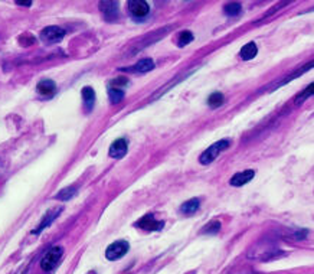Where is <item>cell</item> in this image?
Returning a JSON list of instances; mask_svg holds the SVG:
<instances>
[{"instance_id": "d4e9b609", "label": "cell", "mask_w": 314, "mask_h": 274, "mask_svg": "<svg viewBox=\"0 0 314 274\" xmlns=\"http://www.w3.org/2000/svg\"><path fill=\"white\" fill-rule=\"evenodd\" d=\"M16 4H19V6H26V7H29V6L32 4V1H31V0H28V1H25V0H18V1H16Z\"/></svg>"}, {"instance_id": "d6986e66", "label": "cell", "mask_w": 314, "mask_h": 274, "mask_svg": "<svg viewBox=\"0 0 314 274\" xmlns=\"http://www.w3.org/2000/svg\"><path fill=\"white\" fill-rule=\"evenodd\" d=\"M219 230H220V222H219L218 219H214V221H211L209 224H206L205 228H203L200 233H202V234H216Z\"/></svg>"}, {"instance_id": "8fae6325", "label": "cell", "mask_w": 314, "mask_h": 274, "mask_svg": "<svg viewBox=\"0 0 314 274\" xmlns=\"http://www.w3.org/2000/svg\"><path fill=\"white\" fill-rule=\"evenodd\" d=\"M255 176V172L252 169H248V171H244V172H238L234 176L231 177L229 183L232 186H242L245 183H248L250 180H252V177Z\"/></svg>"}, {"instance_id": "ac0fdd59", "label": "cell", "mask_w": 314, "mask_h": 274, "mask_svg": "<svg viewBox=\"0 0 314 274\" xmlns=\"http://www.w3.org/2000/svg\"><path fill=\"white\" fill-rule=\"evenodd\" d=\"M108 97H110V101L113 104H117L124 98V90H117V88H110L108 87Z\"/></svg>"}, {"instance_id": "9c48e42d", "label": "cell", "mask_w": 314, "mask_h": 274, "mask_svg": "<svg viewBox=\"0 0 314 274\" xmlns=\"http://www.w3.org/2000/svg\"><path fill=\"white\" fill-rule=\"evenodd\" d=\"M99 10L102 12L105 20H116L118 18V1H101Z\"/></svg>"}, {"instance_id": "44dd1931", "label": "cell", "mask_w": 314, "mask_h": 274, "mask_svg": "<svg viewBox=\"0 0 314 274\" xmlns=\"http://www.w3.org/2000/svg\"><path fill=\"white\" fill-rule=\"evenodd\" d=\"M75 191H77V188H75V186L65 188V189H62V191L59 192L58 195H55V198L59 199V201H68V199H71L72 196L75 195Z\"/></svg>"}, {"instance_id": "ba28073f", "label": "cell", "mask_w": 314, "mask_h": 274, "mask_svg": "<svg viewBox=\"0 0 314 274\" xmlns=\"http://www.w3.org/2000/svg\"><path fill=\"white\" fill-rule=\"evenodd\" d=\"M128 152V141L126 138H117L116 141H113V144L110 146L108 155L113 159H123Z\"/></svg>"}, {"instance_id": "603a6c76", "label": "cell", "mask_w": 314, "mask_h": 274, "mask_svg": "<svg viewBox=\"0 0 314 274\" xmlns=\"http://www.w3.org/2000/svg\"><path fill=\"white\" fill-rule=\"evenodd\" d=\"M313 91H314V84L312 82V84H310V85H309V87H307V88L301 93V94H298V96H297V98H295V104H301L303 101H306V100L310 97V96H313Z\"/></svg>"}, {"instance_id": "2e32d148", "label": "cell", "mask_w": 314, "mask_h": 274, "mask_svg": "<svg viewBox=\"0 0 314 274\" xmlns=\"http://www.w3.org/2000/svg\"><path fill=\"white\" fill-rule=\"evenodd\" d=\"M256 54H258V48H256L255 42H250V43L244 45L242 49H241V52H239L241 58L244 59V61H250V59L255 58Z\"/></svg>"}, {"instance_id": "30bf717a", "label": "cell", "mask_w": 314, "mask_h": 274, "mask_svg": "<svg viewBox=\"0 0 314 274\" xmlns=\"http://www.w3.org/2000/svg\"><path fill=\"white\" fill-rule=\"evenodd\" d=\"M36 90L43 97H54L57 93V84L52 79H42L38 82Z\"/></svg>"}, {"instance_id": "3957f363", "label": "cell", "mask_w": 314, "mask_h": 274, "mask_svg": "<svg viewBox=\"0 0 314 274\" xmlns=\"http://www.w3.org/2000/svg\"><path fill=\"white\" fill-rule=\"evenodd\" d=\"M62 254H63V248L61 245L52 247L51 250H48L45 253V255L42 257V260H40V269L43 272H46V273L52 272L58 266V263L61 261V258H62Z\"/></svg>"}, {"instance_id": "52a82bcc", "label": "cell", "mask_w": 314, "mask_h": 274, "mask_svg": "<svg viewBox=\"0 0 314 274\" xmlns=\"http://www.w3.org/2000/svg\"><path fill=\"white\" fill-rule=\"evenodd\" d=\"M127 6H128V12L136 19L146 18L149 15V12H150V6L144 0H130L127 3Z\"/></svg>"}, {"instance_id": "9a60e30c", "label": "cell", "mask_w": 314, "mask_h": 274, "mask_svg": "<svg viewBox=\"0 0 314 274\" xmlns=\"http://www.w3.org/2000/svg\"><path fill=\"white\" fill-rule=\"evenodd\" d=\"M199 206H200V201H199L197 198H193V199L186 201V202L180 206V212L185 214V215L190 216L196 212L197 209H199Z\"/></svg>"}, {"instance_id": "ffe728a7", "label": "cell", "mask_w": 314, "mask_h": 274, "mask_svg": "<svg viewBox=\"0 0 314 274\" xmlns=\"http://www.w3.org/2000/svg\"><path fill=\"white\" fill-rule=\"evenodd\" d=\"M241 9H242V6H241L239 3L232 1V3H228V4L225 6V13H226L228 16H238V15L241 13Z\"/></svg>"}, {"instance_id": "7c38bea8", "label": "cell", "mask_w": 314, "mask_h": 274, "mask_svg": "<svg viewBox=\"0 0 314 274\" xmlns=\"http://www.w3.org/2000/svg\"><path fill=\"white\" fill-rule=\"evenodd\" d=\"M62 211V208L59 206V208H54V209H51V211H48L46 212V215L43 216V219L40 221V224L38 225V228L35 230V231H32L33 234H39L40 231H43L45 228H48L51 224H52V221L58 216V214Z\"/></svg>"}, {"instance_id": "277c9868", "label": "cell", "mask_w": 314, "mask_h": 274, "mask_svg": "<svg viewBox=\"0 0 314 274\" xmlns=\"http://www.w3.org/2000/svg\"><path fill=\"white\" fill-rule=\"evenodd\" d=\"M128 250H130V244L126 240H120V241H116V242H113L107 247L105 257H107V260L116 261V260L127 254Z\"/></svg>"}, {"instance_id": "4fadbf2b", "label": "cell", "mask_w": 314, "mask_h": 274, "mask_svg": "<svg viewBox=\"0 0 314 274\" xmlns=\"http://www.w3.org/2000/svg\"><path fill=\"white\" fill-rule=\"evenodd\" d=\"M152 69H155V61L152 58H143L140 59L133 68L124 69V71H133V72L146 74V72H149V71H152Z\"/></svg>"}, {"instance_id": "7a4b0ae2", "label": "cell", "mask_w": 314, "mask_h": 274, "mask_svg": "<svg viewBox=\"0 0 314 274\" xmlns=\"http://www.w3.org/2000/svg\"><path fill=\"white\" fill-rule=\"evenodd\" d=\"M229 144H231V140H228V138H222V140L216 141V143H214L212 146H209V147L200 155L199 162H200L202 165H209V163H212L223 150H226V149L229 147Z\"/></svg>"}, {"instance_id": "e0dca14e", "label": "cell", "mask_w": 314, "mask_h": 274, "mask_svg": "<svg viewBox=\"0 0 314 274\" xmlns=\"http://www.w3.org/2000/svg\"><path fill=\"white\" fill-rule=\"evenodd\" d=\"M225 103V97H223V94L222 93H212L209 98H208V105L211 107V108H218V107H220L222 104Z\"/></svg>"}, {"instance_id": "6da1fadb", "label": "cell", "mask_w": 314, "mask_h": 274, "mask_svg": "<svg viewBox=\"0 0 314 274\" xmlns=\"http://www.w3.org/2000/svg\"><path fill=\"white\" fill-rule=\"evenodd\" d=\"M281 255H284V253L277 245L270 244L268 241H261L259 244H256L255 247H252L248 251L250 258H255V260H261V261H270V260L278 258Z\"/></svg>"}, {"instance_id": "cb8c5ba5", "label": "cell", "mask_w": 314, "mask_h": 274, "mask_svg": "<svg viewBox=\"0 0 314 274\" xmlns=\"http://www.w3.org/2000/svg\"><path fill=\"white\" fill-rule=\"evenodd\" d=\"M127 84H128V78H126V77H118V78L113 79V81L110 82V88L123 90V88H126Z\"/></svg>"}, {"instance_id": "5b68a950", "label": "cell", "mask_w": 314, "mask_h": 274, "mask_svg": "<svg viewBox=\"0 0 314 274\" xmlns=\"http://www.w3.org/2000/svg\"><path fill=\"white\" fill-rule=\"evenodd\" d=\"M134 225L144 231H160L164 227V222L157 221L153 214H147V215L141 216Z\"/></svg>"}, {"instance_id": "7402d4cb", "label": "cell", "mask_w": 314, "mask_h": 274, "mask_svg": "<svg viewBox=\"0 0 314 274\" xmlns=\"http://www.w3.org/2000/svg\"><path fill=\"white\" fill-rule=\"evenodd\" d=\"M192 40H193V34L190 31H183V32H180L177 42H179V46H186Z\"/></svg>"}, {"instance_id": "8992f818", "label": "cell", "mask_w": 314, "mask_h": 274, "mask_svg": "<svg viewBox=\"0 0 314 274\" xmlns=\"http://www.w3.org/2000/svg\"><path fill=\"white\" fill-rule=\"evenodd\" d=\"M65 36V31L59 26H46L40 32V39L46 43H57L61 42Z\"/></svg>"}, {"instance_id": "5bb4252c", "label": "cell", "mask_w": 314, "mask_h": 274, "mask_svg": "<svg viewBox=\"0 0 314 274\" xmlns=\"http://www.w3.org/2000/svg\"><path fill=\"white\" fill-rule=\"evenodd\" d=\"M81 94H82V100H84V107H85V110H87V111H91V110L94 108V104H95V91H94V88H91V87H84L82 91H81Z\"/></svg>"}]
</instances>
